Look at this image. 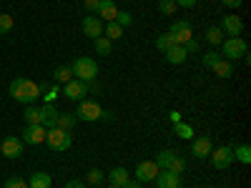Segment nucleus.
I'll use <instances>...</instances> for the list:
<instances>
[{
    "label": "nucleus",
    "mask_w": 251,
    "mask_h": 188,
    "mask_svg": "<svg viewBox=\"0 0 251 188\" xmlns=\"http://www.w3.org/2000/svg\"><path fill=\"white\" fill-rule=\"evenodd\" d=\"M8 91H10V98H15L18 103H23V106H33V103L40 98L38 83L30 80V78H15Z\"/></svg>",
    "instance_id": "obj_1"
},
{
    "label": "nucleus",
    "mask_w": 251,
    "mask_h": 188,
    "mask_svg": "<svg viewBox=\"0 0 251 188\" xmlns=\"http://www.w3.org/2000/svg\"><path fill=\"white\" fill-rule=\"evenodd\" d=\"M71 70H73V75H75L78 80L91 83V80H96V75H98V63H96L93 58H88V55H80V58H75V63L71 66Z\"/></svg>",
    "instance_id": "obj_2"
},
{
    "label": "nucleus",
    "mask_w": 251,
    "mask_h": 188,
    "mask_svg": "<svg viewBox=\"0 0 251 188\" xmlns=\"http://www.w3.org/2000/svg\"><path fill=\"white\" fill-rule=\"evenodd\" d=\"M224 55L221 58H226V60H239V58H246V53H249V46H246V40L244 38H224Z\"/></svg>",
    "instance_id": "obj_3"
},
{
    "label": "nucleus",
    "mask_w": 251,
    "mask_h": 188,
    "mask_svg": "<svg viewBox=\"0 0 251 188\" xmlns=\"http://www.w3.org/2000/svg\"><path fill=\"white\" fill-rule=\"evenodd\" d=\"M46 143L50 151H68L73 143V136H71V131H63V128H48Z\"/></svg>",
    "instance_id": "obj_4"
},
{
    "label": "nucleus",
    "mask_w": 251,
    "mask_h": 188,
    "mask_svg": "<svg viewBox=\"0 0 251 188\" xmlns=\"http://www.w3.org/2000/svg\"><path fill=\"white\" fill-rule=\"evenodd\" d=\"M100 113L103 108L98 106L96 100H78V108H75V118L78 120H86V123H93V120H100Z\"/></svg>",
    "instance_id": "obj_5"
},
{
    "label": "nucleus",
    "mask_w": 251,
    "mask_h": 188,
    "mask_svg": "<svg viewBox=\"0 0 251 188\" xmlns=\"http://www.w3.org/2000/svg\"><path fill=\"white\" fill-rule=\"evenodd\" d=\"M211 163H214V168H219V171H224V168H228V165L234 163V148L231 145H219L216 151H211Z\"/></svg>",
    "instance_id": "obj_6"
},
{
    "label": "nucleus",
    "mask_w": 251,
    "mask_h": 188,
    "mask_svg": "<svg viewBox=\"0 0 251 188\" xmlns=\"http://www.w3.org/2000/svg\"><path fill=\"white\" fill-rule=\"evenodd\" d=\"M23 141H20V136H8V138H3V143H0V153H3L5 158H10V161H15V158H20L23 156Z\"/></svg>",
    "instance_id": "obj_7"
},
{
    "label": "nucleus",
    "mask_w": 251,
    "mask_h": 188,
    "mask_svg": "<svg viewBox=\"0 0 251 188\" xmlns=\"http://www.w3.org/2000/svg\"><path fill=\"white\" fill-rule=\"evenodd\" d=\"M63 93H66V98H68V100L78 103V100H83V98L88 95V83H83V80L73 78V80H68L66 86H63Z\"/></svg>",
    "instance_id": "obj_8"
},
{
    "label": "nucleus",
    "mask_w": 251,
    "mask_h": 188,
    "mask_svg": "<svg viewBox=\"0 0 251 188\" xmlns=\"http://www.w3.org/2000/svg\"><path fill=\"white\" fill-rule=\"evenodd\" d=\"M169 35L174 38V43H176V46H183V43H188V40L194 38L191 23H186V20H176V23L171 25V30H169Z\"/></svg>",
    "instance_id": "obj_9"
},
{
    "label": "nucleus",
    "mask_w": 251,
    "mask_h": 188,
    "mask_svg": "<svg viewBox=\"0 0 251 188\" xmlns=\"http://www.w3.org/2000/svg\"><path fill=\"white\" fill-rule=\"evenodd\" d=\"M46 136H48L46 125H25V131H23V136H20V141L28 143V145H40V143H46Z\"/></svg>",
    "instance_id": "obj_10"
},
{
    "label": "nucleus",
    "mask_w": 251,
    "mask_h": 188,
    "mask_svg": "<svg viewBox=\"0 0 251 188\" xmlns=\"http://www.w3.org/2000/svg\"><path fill=\"white\" fill-rule=\"evenodd\" d=\"M221 30H224V35H228V38H241V33H244L241 18H239V15H224Z\"/></svg>",
    "instance_id": "obj_11"
},
{
    "label": "nucleus",
    "mask_w": 251,
    "mask_h": 188,
    "mask_svg": "<svg viewBox=\"0 0 251 188\" xmlns=\"http://www.w3.org/2000/svg\"><path fill=\"white\" fill-rule=\"evenodd\" d=\"M103 20L98 18V15H86L83 18V35H88L91 40H96V38H100L103 35Z\"/></svg>",
    "instance_id": "obj_12"
},
{
    "label": "nucleus",
    "mask_w": 251,
    "mask_h": 188,
    "mask_svg": "<svg viewBox=\"0 0 251 188\" xmlns=\"http://www.w3.org/2000/svg\"><path fill=\"white\" fill-rule=\"evenodd\" d=\"M156 176H158V165H156L153 161H141V163H138V168H136V181L149 183V181H153Z\"/></svg>",
    "instance_id": "obj_13"
},
{
    "label": "nucleus",
    "mask_w": 251,
    "mask_h": 188,
    "mask_svg": "<svg viewBox=\"0 0 251 188\" xmlns=\"http://www.w3.org/2000/svg\"><path fill=\"white\" fill-rule=\"evenodd\" d=\"M211 151H214V143H211V138H208V136H201V138H194L191 141V153L196 158H208V156H211Z\"/></svg>",
    "instance_id": "obj_14"
},
{
    "label": "nucleus",
    "mask_w": 251,
    "mask_h": 188,
    "mask_svg": "<svg viewBox=\"0 0 251 188\" xmlns=\"http://www.w3.org/2000/svg\"><path fill=\"white\" fill-rule=\"evenodd\" d=\"M153 181H156V188H181L183 186L181 176L171 173V171H158V176Z\"/></svg>",
    "instance_id": "obj_15"
},
{
    "label": "nucleus",
    "mask_w": 251,
    "mask_h": 188,
    "mask_svg": "<svg viewBox=\"0 0 251 188\" xmlns=\"http://www.w3.org/2000/svg\"><path fill=\"white\" fill-rule=\"evenodd\" d=\"M96 13H98V18L103 20V23H111V20H116V15H118V8H116L113 0H100Z\"/></svg>",
    "instance_id": "obj_16"
},
{
    "label": "nucleus",
    "mask_w": 251,
    "mask_h": 188,
    "mask_svg": "<svg viewBox=\"0 0 251 188\" xmlns=\"http://www.w3.org/2000/svg\"><path fill=\"white\" fill-rule=\"evenodd\" d=\"M163 55H166V60H169L171 66H181V63H186V58H188V53H186L183 46H174V48L166 50Z\"/></svg>",
    "instance_id": "obj_17"
},
{
    "label": "nucleus",
    "mask_w": 251,
    "mask_h": 188,
    "mask_svg": "<svg viewBox=\"0 0 251 188\" xmlns=\"http://www.w3.org/2000/svg\"><path fill=\"white\" fill-rule=\"evenodd\" d=\"M50 176L46 173V171H35V173H30V178H28V188H50Z\"/></svg>",
    "instance_id": "obj_18"
},
{
    "label": "nucleus",
    "mask_w": 251,
    "mask_h": 188,
    "mask_svg": "<svg viewBox=\"0 0 251 188\" xmlns=\"http://www.w3.org/2000/svg\"><path fill=\"white\" fill-rule=\"evenodd\" d=\"M108 181H111V186H118V188H123L126 183L131 181V176H128V171H126L123 165H118V168H113V171L108 173Z\"/></svg>",
    "instance_id": "obj_19"
},
{
    "label": "nucleus",
    "mask_w": 251,
    "mask_h": 188,
    "mask_svg": "<svg viewBox=\"0 0 251 188\" xmlns=\"http://www.w3.org/2000/svg\"><path fill=\"white\" fill-rule=\"evenodd\" d=\"M23 118H25L28 125H43V111H40L38 106H25Z\"/></svg>",
    "instance_id": "obj_20"
},
{
    "label": "nucleus",
    "mask_w": 251,
    "mask_h": 188,
    "mask_svg": "<svg viewBox=\"0 0 251 188\" xmlns=\"http://www.w3.org/2000/svg\"><path fill=\"white\" fill-rule=\"evenodd\" d=\"M219 78H231L234 75V66H231V60H226V58H219L214 63V68H211Z\"/></svg>",
    "instance_id": "obj_21"
},
{
    "label": "nucleus",
    "mask_w": 251,
    "mask_h": 188,
    "mask_svg": "<svg viewBox=\"0 0 251 188\" xmlns=\"http://www.w3.org/2000/svg\"><path fill=\"white\" fill-rule=\"evenodd\" d=\"M43 125L46 128H55V120H58V108H55V103H46L43 108Z\"/></svg>",
    "instance_id": "obj_22"
},
{
    "label": "nucleus",
    "mask_w": 251,
    "mask_h": 188,
    "mask_svg": "<svg viewBox=\"0 0 251 188\" xmlns=\"http://www.w3.org/2000/svg\"><path fill=\"white\" fill-rule=\"evenodd\" d=\"M174 133H176L178 138H183V141H194V138H196L194 128H191V125H188V123H183V120L174 123Z\"/></svg>",
    "instance_id": "obj_23"
},
{
    "label": "nucleus",
    "mask_w": 251,
    "mask_h": 188,
    "mask_svg": "<svg viewBox=\"0 0 251 188\" xmlns=\"http://www.w3.org/2000/svg\"><path fill=\"white\" fill-rule=\"evenodd\" d=\"M234 161H239V163H244V165L251 163V145H249V143L236 145V148H234Z\"/></svg>",
    "instance_id": "obj_24"
},
{
    "label": "nucleus",
    "mask_w": 251,
    "mask_h": 188,
    "mask_svg": "<svg viewBox=\"0 0 251 188\" xmlns=\"http://www.w3.org/2000/svg\"><path fill=\"white\" fill-rule=\"evenodd\" d=\"M78 123L75 113H58V120H55V128H63V131H71L73 125Z\"/></svg>",
    "instance_id": "obj_25"
},
{
    "label": "nucleus",
    "mask_w": 251,
    "mask_h": 188,
    "mask_svg": "<svg viewBox=\"0 0 251 188\" xmlns=\"http://www.w3.org/2000/svg\"><path fill=\"white\" fill-rule=\"evenodd\" d=\"M176 158V153L174 151H161L158 156H156V165H158V171H169V165H171V161Z\"/></svg>",
    "instance_id": "obj_26"
},
{
    "label": "nucleus",
    "mask_w": 251,
    "mask_h": 188,
    "mask_svg": "<svg viewBox=\"0 0 251 188\" xmlns=\"http://www.w3.org/2000/svg\"><path fill=\"white\" fill-rule=\"evenodd\" d=\"M93 43H96V53H98V55H111V50H113V43H111V40H108L106 35L96 38Z\"/></svg>",
    "instance_id": "obj_27"
},
{
    "label": "nucleus",
    "mask_w": 251,
    "mask_h": 188,
    "mask_svg": "<svg viewBox=\"0 0 251 188\" xmlns=\"http://www.w3.org/2000/svg\"><path fill=\"white\" fill-rule=\"evenodd\" d=\"M206 43H211V46H221L224 43V30L221 28H216V25H211L206 30Z\"/></svg>",
    "instance_id": "obj_28"
},
{
    "label": "nucleus",
    "mask_w": 251,
    "mask_h": 188,
    "mask_svg": "<svg viewBox=\"0 0 251 188\" xmlns=\"http://www.w3.org/2000/svg\"><path fill=\"white\" fill-rule=\"evenodd\" d=\"M103 30H106V38H108V40H118V38H123V28L116 23V20L106 23V25H103Z\"/></svg>",
    "instance_id": "obj_29"
},
{
    "label": "nucleus",
    "mask_w": 251,
    "mask_h": 188,
    "mask_svg": "<svg viewBox=\"0 0 251 188\" xmlns=\"http://www.w3.org/2000/svg\"><path fill=\"white\" fill-rule=\"evenodd\" d=\"M176 43H174V38L169 35V33H163V35H158L156 38V48L161 50V53H166V50H169V48H174Z\"/></svg>",
    "instance_id": "obj_30"
},
{
    "label": "nucleus",
    "mask_w": 251,
    "mask_h": 188,
    "mask_svg": "<svg viewBox=\"0 0 251 188\" xmlns=\"http://www.w3.org/2000/svg\"><path fill=\"white\" fill-rule=\"evenodd\" d=\"M68 80H73V70H71V66H60V68L55 70V83H63V86H66Z\"/></svg>",
    "instance_id": "obj_31"
},
{
    "label": "nucleus",
    "mask_w": 251,
    "mask_h": 188,
    "mask_svg": "<svg viewBox=\"0 0 251 188\" xmlns=\"http://www.w3.org/2000/svg\"><path fill=\"white\" fill-rule=\"evenodd\" d=\"M13 15H8V13H0V35H5V33H10L13 30Z\"/></svg>",
    "instance_id": "obj_32"
},
{
    "label": "nucleus",
    "mask_w": 251,
    "mask_h": 188,
    "mask_svg": "<svg viewBox=\"0 0 251 188\" xmlns=\"http://www.w3.org/2000/svg\"><path fill=\"white\" fill-rule=\"evenodd\" d=\"M169 171H171V173H178V176H181V173L186 171V161H183V158H181L178 153H176V158L171 161V165H169Z\"/></svg>",
    "instance_id": "obj_33"
},
{
    "label": "nucleus",
    "mask_w": 251,
    "mask_h": 188,
    "mask_svg": "<svg viewBox=\"0 0 251 188\" xmlns=\"http://www.w3.org/2000/svg\"><path fill=\"white\" fill-rule=\"evenodd\" d=\"M158 10L163 15H174L176 13V3H174V0H158Z\"/></svg>",
    "instance_id": "obj_34"
},
{
    "label": "nucleus",
    "mask_w": 251,
    "mask_h": 188,
    "mask_svg": "<svg viewBox=\"0 0 251 188\" xmlns=\"http://www.w3.org/2000/svg\"><path fill=\"white\" fill-rule=\"evenodd\" d=\"M103 178H106V173H103L100 168L88 171V183H91V186H100V183H103Z\"/></svg>",
    "instance_id": "obj_35"
},
{
    "label": "nucleus",
    "mask_w": 251,
    "mask_h": 188,
    "mask_svg": "<svg viewBox=\"0 0 251 188\" xmlns=\"http://www.w3.org/2000/svg\"><path fill=\"white\" fill-rule=\"evenodd\" d=\"M116 23H118L121 28H128V25L133 23V18H131V13H126V10H118V15H116Z\"/></svg>",
    "instance_id": "obj_36"
},
{
    "label": "nucleus",
    "mask_w": 251,
    "mask_h": 188,
    "mask_svg": "<svg viewBox=\"0 0 251 188\" xmlns=\"http://www.w3.org/2000/svg\"><path fill=\"white\" fill-rule=\"evenodd\" d=\"M58 95H60V86H58V83H55V86H50V88L46 91L43 100H46V103H55V100H58Z\"/></svg>",
    "instance_id": "obj_37"
},
{
    "label": "nucleus",
    "mask_w": 251,
    "mask_h": 188,
    "mask_svg": "<svg viewBox=\"0 0 251 188\" xmlns=\"http://www.w3.org/2000/svg\"><path fill=\"white\" fill-rule=\"evenodd\" d=\"M219 58H221V55H219V53H216V50H208V53H206V55H203V66H206V68H208V70H211V68H214V63H216V60H219Z\"/></svg>",
    "instance_id": "obj_38"
},
{
    "label": "nucleus",
    "mask_w": 251,
    "mask_h": 188,
    "mask_svg": "<svg viewBox=\"0 0 251 188\" xmlns=\"http://www.w3.org/2000/svg\"><path fill=\"white\" fill-rule=\"evenodd\" d=\"M5 188H28V181H23V178H8L5 181Z\"/></svg>",
    "instance_id": "obj_39"
},
{
    "label": "nucleus",
    "mask_w": 251,
    "mask_h": 188,
    "mask_svg": "<svg viewBox=\"0 0 251 188\" xmlns=\"http://www.w3.org/2000/svg\"><path fill=\"white\" fill-rule=\"evenodd\" d=\"M183 48H186V53H188V55H191V53H199L201 43H199L196 38H191V40H188V43H183Z\"/></svg>",
    "instance_id": "obj_40"
},
{
    "label": "nucleus",
    "mask_w": 251,
    "mask_h": 188,
    "mask_svg": "<svg viewBox=\"0 0 251 188\" xmlns=\"http://www.w3.org/2000/svg\"><path fill=\"white\" fill-rule=\"evenodd\" d=\"M98 5H100V0H83V8H86V10H88L91 15H96Z\"/></svg>",
    "instance_id": "obj_41"
},
{
    "label": "nucleus",
    "mask_w": 251,
    "mask_h": 188,
    "mask_svg": "<svg viewBox=\"0 0 251 188\" xmlns=\"http://www.w3.org/2000/svg\"><path fill=\"white\" fill-rule=\"evenodd\" d=\"M174 3H176L178 8H194V5L199 3V0H174Z\"/></svg>",
    "instance_id": "obj_42"
},
{
    "label": "nucleus",
    "mask_w": 251,
    "mask_h": 188,
    "mask_svg": "<svg viewBox=\"0 0 251 188\" xmlns=\"http://www.w3.org/2000/svg\"><path fill=\"white\" fill-rule=\"evenodd\" d=\"M244 3V0H221V5H226V8H231V10H236L239 5Z\"/></svg>",
    "instance_id": "obj_43"
},
{
    "label": "nucleus",
    "mask_w": 251,
    "mask_h": 188,
    "mask_svg": "<svg viewBox=\"0 0 251 188\" xmlns=\"http://www.w3.org/2000/svg\"><path fill=\"white\" fill-rule=\"evenodd\" d=\"M66 188H86V183L78 181V178H73V181H68V183H66Z\"/></svg>",
    "instance_id": "obj_44"
},
{
    "label": "nucleus",
    "mask_w": 251,
    "mask_h": 188,
    "mask_svg": "<svg viewBox=\"0 0 251 188\" xmlns=\"http://www.w3.org/2000/svg\"><path fill=\"white\" fill-rule=\"evenodd\" d=\"M141 186H143L141 181H136V178H131V181H128V183H126L123 188H141Z\"/></svg>",
    "instance_id": "obj_45"
},
{
    "label": "nucleus",
    "mask_w": 251,
    "mask_h": 188,
    "mask_svg": "<svg viewBox=\"0 0 251 188\" xmlns=\"http://www.w3.org/2000/svg\"><path fill=\"white\" fill-rule=\"evenodd\" d=\"M113 118H116V116H113L111 111H103V113H100V120H113Z\"/></svg>",
    "instance_id": "obj_46"
},
{
    "label": "nucleus",
    "mask_w": 251,
    "mask_h": 188,
    "mask_svg": "<svg viewBox=\"0 0 251 188\" xmlns=\"http://www.w3.org/2000/svg\"><path fill=\"white\" fill-rule=\"evenodd\" d=\"M169 118H171L174 123H178V120H181V113H178V111H171V113H169Z\"/></svg>",
    "instance_id": "obj_47"
},
{
    "label": "nucleus",
    "mask_w": 251,
    "mask_h": 188,
    "mask_svg": "<svg viewBox=\"0 0 251 188\" xmlns=\"http://www.w3.org/2000/svg\"><path fill=\"white\" fill-rule=\"evenodd\" d=\"M108 188H118V186H108Z\"/></svg>",
    "instance_id": "obj_48"
}]
</instances>
